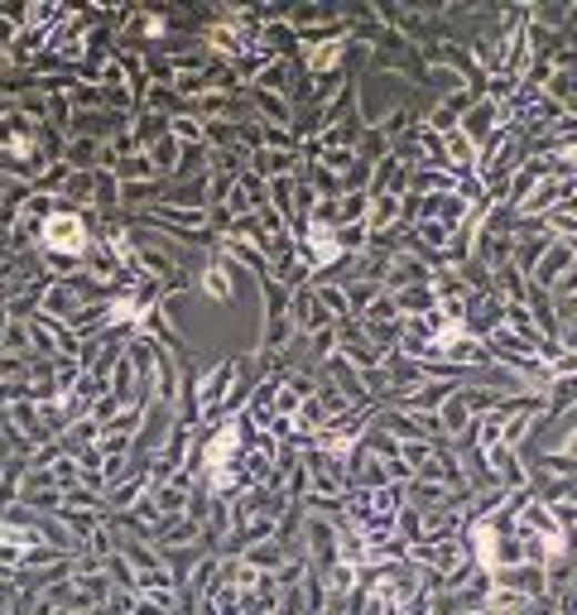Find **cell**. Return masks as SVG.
I'll return each mask as SVG.
<instances>
[{
    "instance_id": "7a4b0ae2",
    "label": "cell",
    "mask_w": 577,
    "mask_h": 615,
    "mask_svg": "<svg viewBox=\"0 0 577 615\" xmlns=\"http://www.w3.org/2000/svg\"><path fill=\"white\" fill-rule=\"evenodd\" d=\"M563 270H573V236H554V241H548V245H544V255L534 260V270L525 274V284L548 289Z\"/></svg>"
},
{
    "instance_id": "6da1fadb",
    "label": "cell",
    "mask_w": 577,
    "mask_h": 615,
    "mask_svg": "<svg viewBox=\"0 0 577 615\" xmlns=\"http://www.w3.org/2000/svg\"><path fill=\"white\" fill-rule=\"evenodd\" d=\"M245 371H251V361L231 356V361H216L212 375L198 380V390H193V400H198V429H202V423H216V414H222V400H226L231 385H236Z\"/></svg>"
},
{
    "instance_id": "3957f363",
    "label": "cell",
    "mask_w": 577,
    "mask_h": 615,
    "mask_svg": "<svg viewBox=\"0 0 577 615\" xmlns=\"http://www.w3.org/2000/svg\"><path fill=\"white\" fill-rule=\"evenodd\" d=\"M198 289H202V294H207L212 303H231V299H236V284H231V260L212 255L207 265H202V274H198Z\"/></svg>"
}]
</instances>
